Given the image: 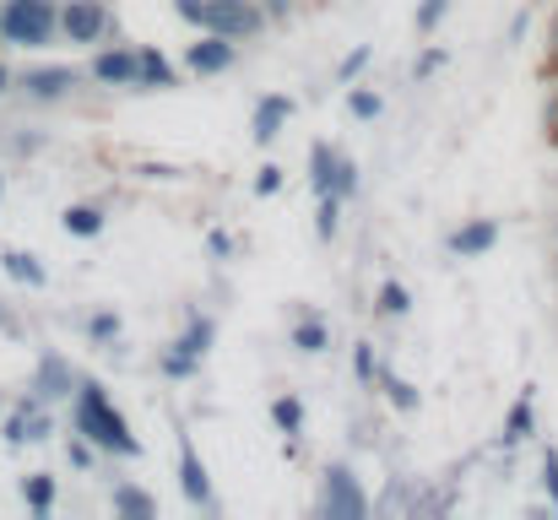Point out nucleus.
<instances>
[{
	"label": "nucleus",
	"instance_id": "obj_1",
	"mask_svg": "<svg viewBox=\"0 0 558 520\" xmlns=\"http://www.w3.org/2000/svg\"><path fill=\"white\" fill-rule=\"evenodd\" d=\"M76 428H82L93 445L114 450V456H142L136 434H131V428H125V418L109 407L104 385H76Z\"/></svg>",
	"mask_w": 558,
	"mask_h": 520
},
{
	"label": "nucleus",
	"instance_id": "obj_2",
	"mask_svg": "<svg viewBox=\"0 0 558 520\" xmlns=\"http://www.w3.org/2000/svg\"><path fill=\"white\" fill-rule=\"evenodd\" d=\"M180 16L206 27V33H222V38H250L260 33V11L255 0H174Z\"/></svg>",
	"mask_w": 558,
	"mask_h": 520
},
{
	"label": "nucleus",
	"instance_id": "obj_3",
	"mask_svg": "<svg viewBox=\"0 0 558 520\" xmlns=\"http://www.w3.org/2000/svg\"><path fill=\"white\" fill-rule=\"evenodd\" d=\"M0 33H5L11 44H49V33H54L49 0H11V5L0 11Z\"/></svg>",
	"mask_w": 558,
	"mask_h": 520
},
{
	"label": "nucleus",
	"instance_id": "obj_4",
	"mask_svg": "<svg viewBox=\"0 0 558 520\" xmlns=\"http://www.w3.org/2000/svg\"><path fill=\"white\" fill-rule=\"evenodd\" d=\"M320 510H326V520L369 516V499H364V488H359V477H353L348 467H331V472H326V499H320Z\"/></svg>",
	"mask_w": 558,
	"mask_h": 520
},
{
	"label": "nucleus",
	"instance_id": "obj_5",
	"mask_svg": "<svg viewBox=\"0 0 558 520\" xmlns=\"http://www.w3.org/2000/svg\"><path fill=\"white\" fill-rule=\"evenodd\" d=\"M60 27L71 33V44H98L104 27H109V11H104V0H71Z\"/></svg>",
	"mask_w": 558,
	"mask_h": 520
},
{
	"label": "nucleus",
	"instance_id": "obj_6",
	"mask_svg": "<svg viewBox=\"0 0 558 520\" xmlns=\"http://www.w3.org/2000/svg\"><path fill=\"white\" fill-rule=\"evenodd\" d=\"M71 390H76L71 363H65L60 352H44L38 368H33V396H38V401H54V396H71Z\"/></svg>",
	"mask_w": 558,
	"mask_h": 520
},
{
	"label": "nucleus",
	"instance_id": "obj_7",
	"mask_svg": "<svg viewBox=\"0 0 558 520\" xmlns=\"http://www.w3.org/2000/svg\"><path fill=\"white\" fill-rule=\"evenodd\" d=\"M54 428H49V412L38 407V396L33 401H22L11 418H5V445H33V439H49Z\"/></svg>",
	"mask_w": 558,
	"mask_h": 520
},
{
	"label": "nucleus",
	"instance_id": "obj_8",
	"mask_svg": "<svg viewBox=\"0 0 558 520\" xmlns=\"http://www.w3.org/2000/svg\"><path fill=\"white\" fill-rule=\"evenodd\" d=\"M185 65L195 71V76H217V71H228V65H233V44H228L222 33H211V38H201V44L190 49Z\"/></svg>",
	"mask_w": 558,
	"mask_h": 520
},
{
	"label": "nucleus",
	"instance_id": "obj_9",
	"mask_svg": "<svg viewBox=\"0 0 558 520\" xmlns=\"http://www.w3.org/2000/svg\"><path fill=\"white\" fill-rule=\"evenodd\" d=\"M180 477H185L190 505H206V499H211V483H206V467H201V456H195V445H190V439H180Z\"/></svg>",
	"mask_w": 558,
	"mask_h": 520
},
{
	"label": "nucleus",
	"instance_id": "obj_10",
	"mask_svg": "<svg viewBox=\"0 0 558 520\" xmlns=\"http://www.w3.org/2000/svg\"><path fill=\"white\" fill-rule=\"evenodd\" d=\"M93 76L98 82H142V55H98L93 60Z\"/></svg>",
	"mask_w": 558,
	"mask_h": 520
},
{
	"label": "nucleus",
	"instance_id": "obj_11",
	"mask_svg": "<svg viewBox=\"0 0 558 520\" xmlns=\"http://www.w3.org/2000/svg\"><path fill=\"white\" fill-rule=\"evenodd\" d=\"M494 239H499L494 222H466V228L450 233V250H456V255H483V250H494Z\"/></svg>",
	"mask_w": 558,
	"mask_h": 520
},
{
	"label": "nucleus",
	"instance_id": "obj_12",
	"mask_svg": "<svg viewBox=\"0 0 558 520\" xmlns=\"http://www.w3.org/2000/svg\"><path fill=\"white\" fill-rule=\"evenodd\" d=\"M76 76L65 71V65H49V71H27V93L33 98H60L65 87H71Z\"/></svg>",
	"mask_w": 558,
	"mask_h": 520
},
{
	"label": "nucleus",
	"instance_id": "obj_13",
	"mask_svg": "<svg viewBox=\"0 0 558 520\" xmlns=\"http://www.w3.org/2000/svg\"><path fill=\"white\" fill-rule=\"evenodd\" d=\"M293 114V104L288 98H266L260 109H255V142H271L277 131H282V120Z\"/></svg>",
	"mask_w": 558,
	"mask_h": 520
},
{
	"label": "nucleus",
	"instance_id": "obj_14",
	"mask_svg": "<svg viewBox=\"0 0 558 520\" xmlns=\"http://www.w3.org/2000/svg\"><path fill=\"white\" fill-rule=\"evenodd\" d=\"M22 499H27L33 516H49V510H54V477H49V472H33V477L22 483Z\"/></svg>",
	"mask_w": 558,
	"mask_h": 520
},
{
	"label": "nucleus",
	"instance_id": "obj_15",
	"mask_svg": "<svg viewBox=\"0 0 558 520\" xmlns=\"http://www.w3.org/2000/svg\"><path fill=\"white\" fill-rule=\"evenodd\" d=\"M114 510H120L125 520H153L158 516V499L142 494V488H114Z\"/></svg>",
	"mask_w": 558,
	"mask_h": 520
},
{
	"label": "nucleus",
	"instance_id": "obj_16",
	"mask_svg": "<svg viewBox=\"0 0 558 520\" xmlns=\"http://www.w3.org/2000/svg\"><path fill=\"white\" fill-rule=\"evenodd\" d=\"M0 261H5V271H11L16 282H27V288H44V266H38L27 250H5Z\"/></svg>",
	"mask_w": 558,
	"mask_h": 520
},
{
	"label": "nucleus",
	"instance_id": "obj_17",
	"mask_svg": "<svg viewBox=\"0 0 558 520\" xmlns=\"http://www.w3.org/2000/svg\"><path fill=\"white\" fill-rule=\"evenodd\" d=\"M98 228H104V211H98V206H71V211H65V233L93 239Z\"/></svg>",
	"mask_w": 558,
	"mask_h": 520
},
{
	"label": "nucleus",
	"instance_id": "obj_18",
	"mask_svg": "<svg viewBox=\"0 0 558 520\" xmlns=\"http://www.w3.org/2000/svg\"><path fill=\"white\" fill-rule=\"evenodd\" d=\"M337 164H342V158H337L331 147H315V173H310V179H315V190H320V195H331V184H337Z\"/></svg>",
	"mask_w": 558,
	"mask_h": 520
},
{
	"label": "nucleus",
	"instance_id": "obj_19",
	"mask_svg": "<svg viewBox=\"0 0 558 520\" xmlns=\"http://www.w3.org/2000/svg\"><path fill=\"white\" fill-rule=\"evenodd\" d=\"M526 434H532V401L521 396V401L510 407V423H505V445H521Z\"/></svg>",
	"mask_w": 558,
	"mask_h": 520
},
{
	"label": "nucleus",
	"instance_id": "obj_20",
	"mask_svg": "<svg viewBox=\"0 0 558 520\" xmlns=\"http://www.w3.org/2000/svg\"><path fill=\"white\" fill-rule=\"evenodd\" d=\"M374 310H379V315H407V310H412V299H407V288H401V282H385Z\"/></svg>",
	"mask_w": 558,
	"mask_h": 520
},
{
	"label": "nucleus",
	"instance_id": "obj_21",
	"mask_svg": "<svg viewBox=\"0 0 558 520\" xmlns=\"http://www.w3.org/2000/svg\"><path fill=\"white\" fill-rule=\"evenodd\" d=\"M142 82H153V87H174V71L163 65V55H142Z\"/></svg>",
	"mask_w": 558,
	"mask_h": 520
},
{
	"label": "nucleus",
	"instance_id": "obj_22",
	"mask_svg": "<svg viewBox=\"0 0 558 520\" xmlns=\"http://www.w3.org/2000/svg\"><path fill=\"white\" fill-rule=\"evenodd\" d=\"M271 418H277V428H282V434H299V423H304V407H299L293 396H282V401L271 407Z\"/></svg>",
	"mask_w": 558,
	"mask_h": 520
},
{
	"label": "nucleus",
	"instance_id": "obj_23",
	"mask_svg": "<svg viewBox=\"0 0 558 520\" xmlns=\"http://www.w3.org/2000/svg\"><path fill=\"white\" fill-rule=\"evenodd\" d=\"M293 347H299V352H326V326H320V321H304V326L293 331Z\"/></svg>",
	"mask_w": 558,
	"mask_h": 520
},
{
	"label": "nucleus",
	"instance_id": "obj_24",
	"mask_svg": "<svg viewBox=\"0 0 558 520\" xmlns=\"http://www.w3.org/2000/svg\"><path fill=\"white\" fill-rule=\"evenodd\" d=\"M385 396H390L401 412H412V407H417V390H412L407 379H396V374H385Z\"/></svg>",
	"mask_w": 558,
	"mask_h": 520
},
{
	"label": "nucleus",
	"instance_id": "obj_25",
	"mask_svg": "<svg viewBox=\"0 0 558 520\" xmlns=\"http://www.w3.org/2000/svg\"><path fill=\"white\" fill-rule=\"evenodd\" d=\"M163 374H174V379H185V374H195V352H185V347H174V352L163 358Z\"/></svg>",
	"mask_w": 558,
	"mask_h": 520
},
{
	"label": "nucleus",
	"instance_id": "obj_26",
	"mask_svg": "<svg viewBox=\"0 0 558 520\" xmlns=\"http://www.w3.org/2000/svg\"><path fill=\"white\" fill-rule=\"evenodd\" d=\"M206 342H211V321H195V326H190V337H185V342H180V347L201 358V352H206Z\"/></svg>",
	"mask_w": 558,
	"mask_h": 520
},
{
	"label": "nucleus",
	"instance_id": "obj_27",
	"mask_svg": "<svg viewBox=\"0 0 558 520\" xmlns=\"http://www.w3.org/2000/svg\"><path fill=\"white\" fill-rule=\"evenodd\" d=\"M337 206H342V195H326V201H320V239L337 233Z\"/></svg>",
	"mask_w": 558,
	"mask_h": 520
},
{
	"label": "nucleus",
	"instance_id": "obj_28",
	"mask_svg": "<svg viewBox=\"0 0 558 520\" xmlns=\"http://www.w3.org/2000/svg\"><path fill=\"white\" fill-rule=\"evenodd\" d=\"M277 190H282V169L266 164V169L255 173V195H277Z\"/></svg>",
	"mask_w": 558,
	"mask_h": 520
},
{
	"label": "nucleus",
	"instance_id": "obj_29",
	"mask_svg": "<svg viewBox=\"0 0 558 520\" xmlns=\"http://www.w3.org/2000/svg\"><path fill=\"white\" fill-rule=\"evenodd\" d=\"M348 104H353V114H359V120H374V114H379V98H374V93H353Z\"/></svg>",
	"mask_w": 558,
	"mask_h": 520
},
{
	"label": "nucleus",
	"instance_id": "obj_30",
	"mask_svg": "<svg viewBox=\"0 0 558 520\" xmlns=\"http://www.w3.org/2000/svg\"><path fill=\"white\" fill-rule=\"evenodd\" d=\"M439 16H445V0H423V5H417V27H423V33H428Z\"/></svg>",
	"mask_w": 558,
	"mask_h": 520
},
{
	"label": "nucleus",
	"instance_id": "obj_31",
	"mask_svg": "<svg viewBox=\"0 0 558 520\" xmlns=\"http://www.w3.org/2000/svg\"><path fill=\"white\" fill-rule=\"evenodd\" d=\"M369 65V49H353L348 60H342V82H353V71H364Z\"/></svg>",
	"mask_w": 558,
	"mask_h": 520
},
{
	"label": "nucleus",
	"instance_id": "obj_32",
	"mask_svg": "<svg viewBox=\"0 0 558 520\" xmlns=\"http://www.w3.org/2000/svg\"><path fill=\"white\" fill-rule=\"evenodd\" d=\"M543 472H548V494H554V505H558V450L543 456Z\"/></svg>",
	"mask_w": 558,
	"mask_h": 520
},
{
	"label": "nucleus",
	"instance_id": "obj_33",
	"mask_svg": "<svg viewBox=\"0 0 558 520\" xmlns=\"http://www.w3.org/2000/svg\"><path fill=\"white\" fill-rule=\"evenodd\" d=\"M206 244H211V255H228V250H233V239H228V233H211Z\"/></svg>",
	"mask_w": 558,
	"mask_h": 520
},
{
	"label": "nucleus",
	"instance_id": "obj_34",
	"mask_svg": "<svg viewBox=\"0 0 558 520\" xmlns=\"http://www.w3.org/2000/svg\"><path fill=\"white\" fill-rule=\"evenodd\" d=\"M0 331H16V326H11V315H5V310H0Z\"/></svg>",
	"mask_w": 558,
	"mask_h": 520
},
{
	"label": "nucleus",
	"instance_id": "obj_35",
	"mask_svg": "<svg viewBox=\"0 0 558 520\" xmlns=\"http://www.w3.org/2000/svg\"><path fill=\"white\" fill-rule=\"evenodd\" d=\"M0 93H5V65H0Z\"/></svg>",
	"mask_w": 558,
	"mask_h": 520
}]
</instances>
